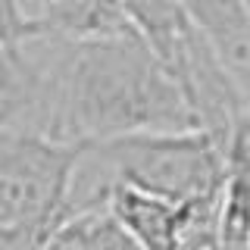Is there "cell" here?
<instances>
[{"instance_id": "obj_8", "label": "cell", "mask_w": 250, "mask_h": 250, "mask_svg": "<svg viewBox=\"0 0 250 250\" xmlns=\"http://www.w3.org/2000/svg\"><path fill=\"white\" fill-rule=\"evenodd\" d=\"M41 250H141V247L106 207H94L69 216Z\"/></svg>"}, {"instance_id": "obj_7", "label": "cell", "mask_w": 250, "mask_h": 250, "mask_svg": "<svg viewBox=\"0 0 250 250\" xmlns=\"http://www.w3.org/2000/svg\"><path fill=\"white\" fill-rule=\"evenodd\" d=\"M31 16L41 22L44 35L69 41L135 31L119 0H38V10Z\"/></svg>"}, {"instance_id": "obj_4", "label": "cell", "mask_w": 250, "mask_h": 250, "mask_svg": "<svg viewBox=\"0 0 250 250\" xmlns=\"http://www.w3.org/2000/svg\"><path fill=\"white\" fill-rule=\"evenodd\" d=\"M216 200L175 203L128 185H113L106 209L122 222V229L138 241L141 250H185L200 219L216 209Z\"/></svg>"}, {"instance_id": "obj_3", "label": "cell", "mask_w": 250, "mask_h": 250, "mask_svg": "<svg viewBox=\"0 0 250 250\" xmlns=\"http://www.w3.org/2000/svg\"><path fill=\"white\" fill-rule=\"evenodd\" d=\"M84 147L35 128L0 131V241L10 250H41L69 219Z\"/></svg>"}, {"instance_id": "obj_2", "label": "cell", "mask_w": 250, "mask_h": 250, "mask_svg": "<svg viewBox=\"0 0 250 250\" xmlns=\"http://www.w3.org/2000/svg\"><path fill=\"white\" fill-rule=\"evenodd\" d=\"M225 144L207 128L138 131L84 147L69 216L106 207L113 185H128L175 203L216 200L225 185Z\"/></svg>"}, {"instance_id": "obj_6", "label": "cell", "mask_w": 250, "mask_h": 250, "mask_svg": "<svg viewBox=\"0 0 250 250\" xmlns=\"http://www.w3.org/2000/svg\"><path fill=\"white\" fill-rule=\"evenodd\" d=\"M250 97V0H182Z\"/></svg>"}, {"instance_id": "obj_9", "label": "cell", "mask_w": 250, "mask_h": 250, "mask_svg": "<svg viewBox=\"0 0 250 250\" xmlns=\"http://www.w3.org/2000/svg\"><path fill=\"white\" fill-rule=\"evenodd\" d=\"M35 35H44L41 22L25 13L22 0H0V44H22Z\"/></svg>"}, {"instance_id": "obj_1", "label": "cell", "mask_w": 250, "mask_h": 250, "mask_svg": "<svg viewBox=\"0 0 250 250\" xmlns=\"http://www.w3.org/2000/svg\"><path fill=\"white\" fill-rule=\"evenodd\" d=\"M47 97L38 131L60 141H97L138 131L200 128L197 113L166 60L138 31L69 41L38 35Z\"/></svg>"}, {"instance_id": "obj_5", "label": "cell", "mask_w": 250, "mask_h": 250, "mask_svg": "<svg viewBox=\"0 0 250 250\" xmlns=\"http://www.w3.org/2000/svg\"><path fill=\"white\" fill-rule=\"evenodd\" d=\"M47 97V66L41 41L0 44V131L35 128Z\"/></svg>"}, {"instance_id": "obj_10", "label": "cell", "mask_w": 250, "mask_h": 250, "mask_svg": "<svg viewBox=\"0 0 250 250\" xmlns=\"http://www.w3.org/2000/svg\"><path fill=\"white\" fill-rule=\"evenodd\" d=\"M0 250H10V247H6V244H3V241H0Z\"/></svg>"}]
</instances>
